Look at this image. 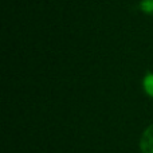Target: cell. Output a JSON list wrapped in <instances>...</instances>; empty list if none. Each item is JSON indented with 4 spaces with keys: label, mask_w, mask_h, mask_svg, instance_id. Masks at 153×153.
<instances>
[{
    "label": "cell",
    "mask_w": 153,
    "mask_h": 153,
    "mask_svg": "<svg viewBox=\"0 0 153 153\" xmlns=\"http://www.w3.org/2000/svg\"><path fill=\"white\" fill-rule=\"evenodd\" d=\"M143 86L145 93L153 98V73H148L143 79Z\"/></svg>",
    "instance_id": "7a4b0ae2"
},
{
    "label": "cell",
    "mask_w": 153,
    "mask_h": 153,
    "mask_svg": "<svg viewBox=\"0 0 153 153\" xmlns=\"http://www.w3.org/2000/svg\"><path fill=\"white\" fill-rule=\"evenodd\" d=\"M140 148L143 153H153V124L144 130L140 140Z\"/></svg>",
    "instance_id": "6da1fadb"
},
{
    "label": "cell",
    "mask_w": 153,
    "mask_h": 153,
    "mask_svg": "<svg viewBox=\"0 0 153 153\" xmlns=\"http://www.w3.org/2000/svg\"><path fill=\"white\" fill-rule=\"evenodd\" d=\"M140 10L145 15L153 16V0H141L140 1Z\"/></svg>",
    "instance_id": "3957f363"
}]
</instances>
